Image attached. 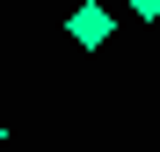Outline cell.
<instances>
[{
	"label": "cell",
	"mask_w": 160,
	"mask_h": 152,
	"mask_svg": "<svg viewBox=\"0 0 160 152\" xmlns=\"http://www.w3.org/2000/svg\"><path fill=\"white\" fill-rule=\"evenodd\" d=\"M109 29H117V15L102 7V0H80V7L66 15V36H73L80 51H102V44H109Z\"/></svg>",
	"instance_id": "obj_1"
},
{
	"label": "cell",
	"mask_w": 160,
	"mask_h": 152,
	"mask_svg": "<svg viewBox=\"0 0 160 152\" xmlns=\"http://www.w3.org/2000/svg\"><path fill=\"white\" fill-rule=\"evenodd\" d=\"M124 7L138 15V22H160V0H124Z\"/></svg>",
	"instance_id": "obj_2"
},
{
	"label": "cell",
	"mask_w": 160,
	"mask_h": 152,
	"mask_svg": "<svg viewBox=\"0 0 160 152\" xmlns=\"http://www.w3.org/2000/svg\"><path fill=\"white\" fill-rule=\"evenodd\" d=\"M0 145H8V131H0Z\"/></svg>",
	"instance_id": "obj_3"
}]
</instances>
